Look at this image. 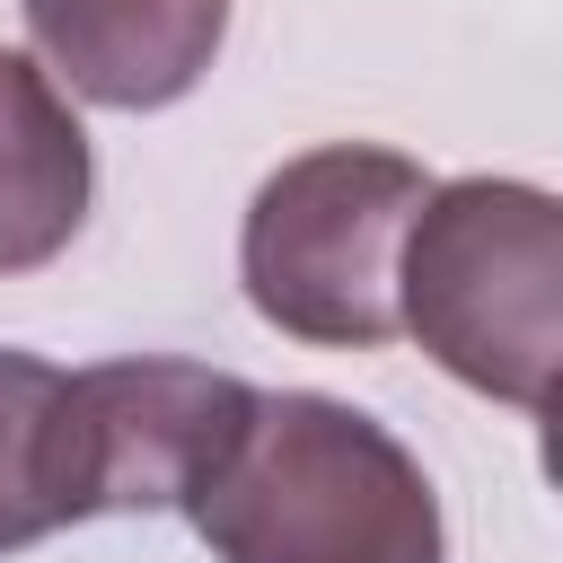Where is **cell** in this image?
<instances>
[{
  "instance_id": "6",
  "label": "cell",
  "mask_w": 563,
  "mask_h": 563,
  "mask_svg": "<svg viewBox=\"0 0 563 563\" xmlns=\"http://www.w3.org/2000/svg\"><path fill=\"white\" fill-rule=\"evenodd\" d=\"M88 194H97V158L70 97L44 79L35 53L0 44V282L44 273L79 238Z\"/></svg>"
},
{
  "instance_id": "7",
  "label": "cell",
  "mask_w": 563,
  "mask_h": 563,
  "mask_svg": "<svg viewBox=\"0 0 563 563\" xmlns=\"http://www.w3.org/2000/svg\"><path fill=\"white\" fill-rule=\"evenodd\" d=\"M79 528L70 484V369L0 343V554Z\"/></svg>"
},
{
  "instance_id": "3",
  "label": "cell",
  "mask_w": 563,
  "mask_h": 563,
  "mask_svg": "<svg viewBox=\"0 0 563 563\" xmlns=\"http://www.w3.org/2000/svg\"><path fill=\"white\" fill-rule=\"evenodd\" d=\"M431 176L387 141H317L282 158L238 220L246 308L317 352L396 343V246Z\"/></svg>"
},
{
  "instance_id": "4",
  "label": "cell",
  "mask_w": 563,
  "mask_h": 563,
  "mask_svg": "<svg viewBox=\"0 0 563 563\" xmlns=\"http://www.w3.org/2000/svg\"><path fill=\"white\" fill-rule=\"evenodd\" d=\"M255 413V387L211 361H97L70 369V484L79 519L114 510H185L220 457L238 449Z\"/></svg>"
},
{
  "instance_id": "5",
  "label": "cell",
  "mask_w": 563,
  "mask_h": 563,
  "mask_svg": "<svg viewBox=\"0 0 563 563\" xmlns=\"http://www.w3.org/2000/svg\"><path fill=\"white\" fill-rule=\"evenodd\" d=\"M18 18L44 79L114 114L194 97L229 35V0H18Z\"/></svg>"
},
{
  "instance_id": "1",
  "label": "cell",
  "mask_w": 563,
  "mask_h": 563,
  "mask_svg": "<svg viewBox=\"0 0 563 563\" xmlns=\"http://www.w3.org/2000/svg\"><path fill=\"white\" fill-rule=\"evenodd\" d=\"M185 519L220 563H449L422 457L378 413L317 387H255L238 449Z\"/></svg>"
},
{
  "instance_id": "2",
  "label": "cell",
  "mask_w": 563,
  "mask_h": 563,
  "mask_svg": "<svg viewBox=\"0 0 563 563\" xmlns=\"http://www.w3.org/2000/svg\"><path fill=\"white\" fill-rule=\"evenodd\" d=\"M396 334L457 387L545 413L563 361V202L528 176H449L396 246Z\"/></svg>"
}]
</instances>
